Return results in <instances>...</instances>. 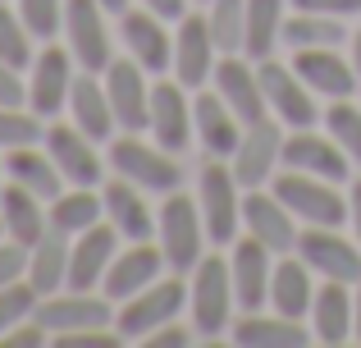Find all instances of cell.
<instances>
[{
  "instance_id": "cell-55",
  "label": "cell",
  "mask_w": 361,
  "mask_h": 348,
  "mask_svg": "<svg viewBox=\"0 0 361 348\" xmlns=\"http://www.w3.org/2000/svg\"><path fill=\"white\" fill-rule=\"evenodd\" d=\"M0 234H5V220H0Z\"/></svg>"
},
{
  "instance_id": "cell-48",
  "label": "cell",
  "mask_w": 361,
  "mask_h": 348,
  "mask_svg": "<svg viewBox=\"0 0 361 348\" xmlns=\"http://www.w3.org/2000/svg\"><path fill=\"white\" fill-rule=\"evenodd\" d=\"M188 344H192V335H188L183 325H174V321H165L160 330L147 335V348H188Z\"/></svg>"
},
{
  "instance_id": "cell-18",
  "label": "cell",
  "mask_w": 361,
  "mask_h": 348,
  "mask_svg": "<svg viewBox=\"0 0 361 348\" xmlns=\"http://www.w3.org/2000/svg\"><path fill=\"white\" fill-rule=\"evenodd\" d=\"M243 224L252 239H261L270 252H293L298 248V215L279 202L274 193H247L243 197Z\"/></svg>"
},
{
  "instance_id": "cell-53",
  "label": "cell",
  "mask_w": 361,
  "mask_h": 348,
  "mask_svg": "<svg viewBox=\"0 0 361 348\" xmlns=\"http://www.w3.org/2000/svg\"><path fill=\"white\" fill-rule=\"evenodd\" d=\"M353 64H357V73H361V28H357V37H353Z\"/></svg>"
},
{
  "instance_id": "cell-42",
  "label": "cell",
  "mask_w": 361,
  "mask_h": 348,
  "mask_svg": "<svg viewBox=\"0 0 361 348\" xmlns=\"http://www.w3.org/2000/svg\"><path fill=\"white\" fill-rule=\"evenodd\" d=\"M18 14H23V23H27L32 37H46V42H51L64 28V0H18Z\"/></svg>"
},
{
  "instance_id": "cell-24",
  "label": "cell",
  "mask_w": 361,
  "mask_h": 348,
  "mask_svg": "<svg viewBox=\"0 0 361 348\" xmlns=\"http://www.w3.org/2000/svg\"><path fill=\"white\" fill-rule=\"evenodd\" d=\"M192 124H197V138H202V147L211 156H233V147H238V138L247 128L220 92H202L192 101Z\"/></svg>"
},
{
  "instance_id": "cell-8",
  "label": "cell",
  "mask_w": 361,
  "mask_h": 348,
  "mask_svg": "<svg viewBox=\"0 0 361 348\" xmlns=\"http://www.w3.org/2000/svg\"><path fill=\"white\" fill-rule=\"evenodd\" d=\"M37 325H46V335H69V330H106L110 325V298H92V294H46L37 298Z\"/></svg>"
},
{
  "instance_id": "cell-12",
  "label": "cell",
  "mask_w": 361,
  "mask_h": 348,
  "mask_svg": "<svg viewBox=\"0 0 361 348\" xmlns=\"http://www.w3.org/2000/svg\"><path fill=\"white\" fill-rule=\"evenodd\" d=\"M279 156H283V128H279V119H256V124L243 128L238 147H233V179H238L243 188L265 184Z\"/></svg>"
},
{
  "instance_id": "cell-45",
  "label": "cell",
  "mask_w": 361,
  "mask_h": 348,
  "mask_svg": "<svg viewBox=\"0 0 361 348\" xmlns=\"http://www.w3.org/2000/svg\"><path fill=\"white\" fill-rule=\"evenodd\" d=\"M46 340H51V335H46V325H23V321H18L14 325V330H5V335H0V348H42Z\"/></svg>"
},
{
  "instance_id": "cell-39",
  "label": "cell",
  "mask_w": 361,
  "mask_h": 348,
  "mask_svg": "<svg viewBox=\"0 0 361 348\" xmlns=\"http://www.w3.org/2000/svg\"><path fill=\"white\" fill-rule=\"evenodd\" d=\"M42 115L23 106H0V152H14V147H32L42 143Z\"/></svg>"
},
{
  "instance_id": "cell-25",
  "label": "cell",
  "mask_w": 361,
  "mask_h": 348,
  "mask_svg": "<svg viewBox=\"0 0 361 348\" xmlns=\"http://www.w3.org/2000/svg\"><path fill=\"white\" fill-rule=\"evenodd\" d=\"M160 23H165V18L151 14V9L123 14V42H128L133 60H137L147 73H160V69L174 64V42H169V32Z\"/></svg>"
},
{
  "instance_id": "cell-34",
  "label": "cell",
  "mask_w": 361,
  "mask_h": 348,
  "mask_svg": "<svg viewBox=\"0 0 361 348\" xmlns=\"http://www.w3.org/2000/svg\"><path fill=\"white\" fill-rule=\"evenodd\" d=\"M283 5L288 0H247V42L243 51L252 60H265L274 51V42L283 37Z\"/></svg>"
},
{
  "instance_id": "cell-19",
  "label": "cell",
  "mask_w": 361,
  "mask_h": 348,
  "mask_svg": "<svg viewBox=\"0 0 361 348\" xmlns=\"http://www.w3.org/2000/svg\"><path fill=\"white\" fill-rule=\"evenodd\" d=\"M229 275H233V298H238V307H243V312H256V307L270 298V275H274L270 248L247 234L243 243H233Z\"/></svg>"
},
{
  "instance_id": "cell-54",
  "label": "cell",
  "mask_w": 361,
  "mask_h": 348,
  "mask_svg": "<svg viewBox=\"0 0 361 348\" xmlns=\"http://www.w3.org/2000/svg\"><path fill=\"white\" fill-rule=\"evenodd\" d=\"M0 193H5V165H0Z\"/></svg>"
},
{
  "instance_id": "cell-1",
  "label": "cell",
  "mask_w": 361,
  "mask_h": 348,
  "mask_svg": "<svg viewBox=\"0 0 361 348\" xmlns=\"http://www.w3.org/2000/svg\"><path fill=\"white\" fill-rule=\"evenodd\" d=\"M160 248H165V266L174 270H192L202 261V239H206V220H202V206L192 197L165 193V206H160Z\"/></svg>"
},
{
  "instance_id": "cell-30",
  "label": "cell",
  "mask_w": 361,
  "mask_h": 348,
  "mask_svg": "<svg viewBox=\"0 0 361 348\" xmlns=\"http://www.w3.org/2000/svg\"><path fill=\"white\" fill-rule=\"evenodd\" d=\"M270 303L279 316H288V321H302V316L311 312V303H316V289H311V266L307 261H279L270 275Z\"/></svg>"
},
{
  "instance_id": "cell-13",
  "label": "cell",
  "mask_w": 361,
  "mask_h": 348,
  "mask_svg": "<svg viewBox=\"0 0 361 348\" xmlns=\"http://www.w3.org/2000/svg\"><path fill=\"white\" fill-rule=\"evenodd\" d=\"M42 143L51 152V161L60 165L64 184H73V188H97L101 184V156L92 152V138L78 124H51Z\"/></svg>"
},
{
  "instance_id": "cell-14",
  "label": "cell",
  "mask_w": 361,
  "mask_h": 348,
  "mask_svg": "<svg viewBox=\"0 0 361 348\" xmlns=\"http://www.w3.org/2000/svg\"><path fill=\"white\" fill-rule=\"evenodd\" d=\"M69 88H73V69H69V51L46 46L32 60V78H27V110L42 119L60 115L69 106Z\"/></svg>"
},
{
  "instance_id": "cell-47",
  "label": "cell",
  "mask_w": 361,
  "mask_h": 348,
  "mask_svg": "<svg viewBox=\"0 0 361 348\" xmlns=\"http://www.w3.org/2000/svg\"><path fill=\"white\" fill-rule=\"evenodd\" d=\"M293 9H307V14H361V0H293Z\"/></svg>"
},
{
  "instance_id": "cell-3",
  "label": "cell",
  "mask_w": 361,
  "mask_h": 348,
  "mask_svg": "<svg viewBox=\"0 0 361 348\" xmlns=\"http://www.w3.org/2000/svg\"><path fill=\"white\" fill-rule=\"evenodd\" d=\"M188 298H192V325H197V335L215 340V335L229 325V307L238 303V298H233L229 266H224L220 257H202L192 266V289H188Z\"/></svg>"
},
{
  "instance_id": "cell-22",
  "label": "cell",
  "mask_w": 361,
  "mask_h": 348,
  "mask_svg": "<svg viewBox=\"0 0 361 348\" xmlns=\"http://www.w3.org/2000/svg\"><path fill=\"white\" fill-rule=\"evenodd\" d=\"M283 161H288V170H307L316 179H329V184L348 179V152L334 138H320L311 128H298L293 138H283Z\"/></svg>"
},
{
  "instance_id": "cell-10",
  "label": "cell",
  "mask_w": 361,
  "mask_h": 348,
  "mask_svg": "<svg viewBox=\"0 0 361 348\" xmlns=\"http://www.w3.org/2000/svg\"><path fill=\"white\" fill-rule=\"evenodd\" d=\"M64 32H69L73 60L82 69H106L110 64V28L101 0H64Z\"/></svg>"
},
{
  "instance_id": "cell-44",
  "label": "cell",
  "mask_w": 361,
  "mask_h": 348,
  "mask_svg": "<svg viewBox=\"0 0 361 348\" xmlns=\"http://www.w3.org/2000/svg\"><path fill=\"white\" fill-rule=\"evenodd\" d=\"M119 330H69V335H55V348H115Z\"/></svg>"
},
{
  "instance_id": "cell-7",
  "label": "cell",
  "mask_w": 361,
  "mask_h": 348,
  "mask_svg": "<svg viewBox=\"0 0 361 348\" xmlns=\"http://www.w3.org/2000/svg\"><path fill=\"white\" fill-rule=\"evenodd\" d=\"M256 73H261L265 106L279 115V124H288V128H311V124H316L320 110H316V101H311L316 92L298 78V69H293V64H274L270 55H265Z\"/></svg>"
},
{
  "instance_id": "cell-35",
  "label": "cell",
  "mask_w": 361,
  "mask_h": 348,
  "mask_svg": "<svg viewBox=\"0 0 361 348\" xmlns=\"http://www.w3.org/2000/svg\"><path fill=\"white\" fill-rule=\"evenodd\" d=\"M101 215H106V202H101L92 188H73V193H60L51 202V224L64 229V234L92 229V224H101Z\"/></svg>"
},
{
  "instance_id": "cell-17",
  "label": "cell",
  "mask_w": 361,
  "mask_h": 348,
  "mask_svg": "<svg viewBox=\"0 0 361 348\" xmlns=\"http://www.w3.org/2000/svg\"><path fill=\"white\" fill-rule=\"evenodd\" d=\"M183 83H156L151 88V138H156L165 152H183L188 147V138H192V101L183 97Z\"/></svg>"
},
{
  "instance_id": "cell-43",
  "label": "cell",
  "mask_w": 361,
  "mask_h": 348,
  "mask_svg": "<svg viewBox=\"0 0 361 348\" xmlns=\"http://www.w3.org/2000/svg\"><path fill=\"white\" fill-rule=\"evenodd\" d=\"M27 275V248L14 239H0V289Z\"/></svg>"
},
{
  "instance_id": "cell-2",
  "label": "cell",
  "mask_w": 361,
  "mask_h": 348,
  "mask_svg": "<svg viewBox=\"0 0 361 348\" xmlns=\"http://www.w3.org/2000/svg\"><path fill=\"white\" fill-rule=\"evenodd\" d=\"M274 197L298 215L302 224H325V229H338L348 220V202L334 193V184L307 174V170H288L283 179H274Z\"/></svg>"
},
{
  "instance_id": "cell-40",
  "label": "cell",
  "mask_w": 361,
  "mask_h": 348,
  "mask_svg": "<svg viewBox=\"0 0 361 348\" xmlns=\"http://www.w3.org/2000/svg\"><path fill=\"white\" fill-rule=\"evenodd\" d=\"M325 124H329V138L348 152V161L361 165V106H348V97H343L338 106H329Z\"/></svg>"
},
{
  "instance_id": "cell-41",
  "label": "cell",
  "mask_w": 361,
  "mask_h": 348,
  "mask_svg": "<svg viewBox=\"0 0 361 348\" xmlns=\"http://www.w3.org/2000/svg\"><path fill=\"white\" fill-rule=\"evenodd\" d=\"M37 298H42V294H37L32 280H27V284H23V280H14V284L0 289V335L14 330L18 321H27V316L37 312Z\"/></svg>"
},
{
  "instance_id": "cell-16",
  "label": "cell",
  "mask_w": 361,
  "mask_h": 348,
  "mask_svg": "<svg viewBox=\"0 0 361 348\" xmlns=\"http://www.w3.org/2000/svg\"><path fill=\"white\" fill-rule=\"evenodd\" d=\"M215 37H211V23L202 14H183L178 18V37H174V73L188 92L202 88L206 78L215 73Z\"/></svg>"
},
{
  "instance_id": "cell-36",
  "label": "cell",
  "mask_w": 361,
  "mask_h": 348,
  "mask_svg": "<svg viewBox=\"0 0 361 348\" xmlns=\"http://www.w3.org/2000/svg\"><path fill=\"white\" fill-rule=\"evenodd\" d=\"M343 37L348 32L334 23V14H307V9H298L293 18H283L279 42H288L293 51H311V46H338Z\"/></svg>"
},
{
  "instance_id": "cell-21",
  "label": "cell",
  "mask_w": 361,
  "mask_h": 348,
  "mask_svg": "<svg viewBox=\"0 0 361 348\" xmlns=\"http://www.w3.org/2000/svg\"><path fill=\"white\" fill-rule=\"evenodd\" d=\"M160 266H165V248H151L147 239H137L128 252H115V261H110V270H106V298L128 303L133 294H142L147 284H156Z\"/></svg>"
},
{
  "instance_id": "cell-52",
  "label": "cell",
  "mask_w": 361,
  "mask_h": 348,
  "mask_svg": "<svg viewBox=\"0 0 361 348\" xmlns=\"http://www.w3.org/2000/svg\"><path fill=\"white\" fill-rule=\"evenodd\" d=\"M101 5H106L110 14H128V0H101Z\"/></svg>"
},
{
  "instance_id": "cell-6",
  "label": "cell",
  "mask_w": 361,
  "mask_h": 348,
  "mask_svg": "<svg viewBox=\"0 0 361 348\" xmlns=\"http://www.w3.org/2000/svg\"><path fill=\"white\" fill-rule=\"evenodd\" d=\"M183 312V280H156V284H147L142 294H133L128 303H123L115 330L119 340H147L151 330H160L165 321H174V316Z\"/></svg>"
},
{
  "instance_id": "cell-23",
  "label": "cell",
  "mask_w": 361,
  "mask_h": 348,
  "mask_svg": "<svg viewBox=\"0 0 361 348\" xmlns=\"http://www.w3.org/2000/svg\"><path fill=\"white\" fill-rule=\"evenodd\" d=\"M215 83H220V97L229 101V110L243 119V124H256V119H265V92H261V73L252 69V64H243L238 55H224L220 64H215Z\"/></svg>"
},
{
  "instance_id": "cell-27",
  "label": "cell",
  "mask_w": 361,
  "mask_h": 348,
  "mask_svg": "<svg viewBox=\"0 0 361 348\" xmlns=\"http://www.w3.org/2000/svg\"><path fill=\"white\" fill-rule=\"evenodd\" d=\"M69 234L64 229H46L42 239L27 248V280L37 284V294H55V289H64V280H69Z\"/></svg>"
},
{
  "instance_id": "cell-50",
  "label": "cell",
  "mask_w": 361,
  "mask_h": 348,
  "mask_svg": "<svg viewBox=\"0 0 361 348\" xmlns=\"http://www.w3.org/2000/svg\"><path fill=\"white\" fill-rule=\"evenodd\" d=\"M348 220H353V229H357V243H361V179L353 184V193H348Z\"/></svg>"
},
{
  "instance_id": "cell-15",
  "label": "cell",
  "mask_w": 361,
  "mask_h": 348,
  "mask_svg": "<svg viewBox=\"0 0 361 348\" xmlns=\"http://www.w3.org/2000/svg\"><path fill=\"white\" fill-rule=\"evenodd\" d=\"M115 239L119 229L115 224H92V229L73 234V248H69V280H64V289H78V294H87V289H97L101 280H106L110 270V252H115Z\"/></svg>"
},
{
  "instance_id": "cell-11",
  "label": "cell",
  "mask_w": 361,
  "mask_h": 348,
  "mask_svg": "<svg viewBox=\"0 0 361 348\" xmlns=\"http://www.w3.org/2000/svg\"><path fill=\"white\" fill-rule=\"evenodd\" d=\"M106 97L115 110V124H123L128 133L151 128V92H147V73L137 60H110L106 64Z\"/></svg>"
},
{
  "instance_id": "cell-51",
  "label": "cell",
  "mask_w": 361,
  "mask_h": 348,
  "mask_svg": "<svg viewBox=\"0 0 361 348\" xmlns=\"http://www.w3.org/2000/svg\"><path fill=\"white\" fill-rule=\"evenodd\" d=\"M353 340L361 344V280H357V298H353Z\"/></svg>"
},
{
  "instance_id": "cell-9",
  "label": "cell",
  "mask_w": 361,
  "mask_h": 348,
  "mask_svg": "<svg viewBox=\"0 0 361 348\" xmlns=\"http://www.w3.org/2000/svg\"><path fill=\"white\" fill-rule=\"evenodd\" d=\"M298 252L325 280H338V284H357L361 280V243L338 239V229L307 224V234H298Z\"/></svg>"
},
{
  "instance_id": "cell-32",
  "label": "cell",
  "mask_w": 361,
  "mask_h": 348,
  "mask_svg": "<svg viewBox=\"0 0 361 348\" xmlns=\"http://www.w3.org/2000/svg\"><path fill=\"white\" fill-rule=\"evenodd\" d=\"M101 202H106V215L110 224L123 234V239H147L151 234V211H147V197L137 193V184L133 179H115V184H106V193H101Z\"/></svg>"
},
{
  "instance_id": "cell-38",
  "label": "cell",
  "mask_w": 361,
  "mask_h": 348,
  "mask_svg": "<svg viewBox=\"0 0 361 348\" xmlns=\"http://www.w3.org/2000/svg\"><path fill=\"white\" fill-rule=\"evenodd\" d=\"M0 60L9 64V69H32V32H27L23 14L18 9H9L5 0H0Z\"/></svg>"
},
{
  "instance_id": "cell-28",
  "label": "cell",
  "mask_w": 361,
  "mask_h": 348,
  "mask_svg": "<svg viewBox=\"0 0 361 348\" xmlns=\"http://www.w3.org/2000/svg\"><path fill=\"white\" fill-rule=\"evenodd\" d=\"M5 174L14 179V184L32 188L42 202H55V197L64 193L60 165L51 161V152H37V143H32V147H14V152H5Z\"/></svg>"
},
{
  "instance_id": "cell-49",
  "label": "cell",
  "mask_w": 361,
  "mask_h": 348,
  "mask_svg": "<svg viewBox=\"0 0 361 348\" xmlns=\"http://www.w3.org/2000/svg\"><path fill=\"white\" fill-rule=\"evenodd\" d=\"M142 5H147L151 14H160V18H169V23H178V18H183V5H188V0H142Z\"/></svg>"
},
{
  "instance_id": "cell-33",
  "label": "cell",
  "mask_w": 361,
  "mask_h": 348,
  "mask_svg": "<svg viewBox=\"0 0 361 348\" xmlns=\"http://www.w3.org/2000/svg\"><path fill=\"white\" fill-rule=\"evenodd\" d=\"M233 344H243V348H302V344H311V335H307V325H298V321H288V316H247V321L233 325Z\"/></svg>"
},
{
  "instance_id": "cell-29",
  "label": "cell",
  "mask_w": 361,
  "mask_h": 348,
  "mask_svg": "<svg viewBox=\"0 0 361 348\" xmlns=\"http://www.w3.org/2000/svg\"><path fill=\"white\" fill-rule=\"evenodd\" d=\"M311 325H316V340L329 344V348L353 340V294H348L338 280H325V289H316Z\"/></svg>"
},
{
  "instance_id": "cell-4",
  "label": "cell",
  "mask_w": 361,
  "mask_h": 348,
  "mask_svg": "<svg viewBox=\"0 0 361 348\" xmlns=\"http://www.w3.org/2000/svg\"><path fill=\"white\" fill-rule=\"evenodd\" d=\"M110 161H115V170L123 179H133L137 188H147V193H174L178 184H183V170H178L174 152H165V147H147L137 133L119 138L115 147H110Z\"/></svg>"
},
{
  "instance_id": "cell-37",
  "label": "cell",
  "mask_w": 361,
  "mask_h": 348,
  "mask_svg": "<svg viewBox=\"0 0 361 348\" xmlns=\"http://www.w3.org/2000/svg\"><path fill=\"white\" fill-rule=\"evenodd\" d=\"M211 37L220 46V55H238L247 42V0H211Z\"/></svg>"
},
{
  "instance_id": "cell-20",
  "label": "cell",
  "mask_w": 361,
  "mask_h": 348,
  "mask_svg": "<svg viewBox=\"0 0 361 348\" xmlns=\"http://www.w3.org/2000/svg\"><path fill=\"white\" fill-rule=\"evenodd\" d=\"M293 69H298V78L307 83L316 97H353L357 92V64L338 60L334 46H311V51H298L293 55Z\"/></svg>"
},
{
  "instance_id": "cell-31",
  "label": "cell",
  "mask_w": 361,
  "mask_h": 348,
  "mask_svg": "<svg viewBox=\"0 0 361 348\" xmlns=\"http://www.w3.org/2000/svg\"><path fill=\"white\" fill-rule=\"evenodd\" d=\"M69 110H73V124H78L82 133L92 138V143L110 138V124H115V110H110L106 83H97L92 73L73 78V88H69Z\"/></svg>"
},
{
  "instance_id": "cell-26",
  "label": "cell",
  "mask_w": 361,
  "mask_h": 348,
  "mask_svg": "<svg viewBox=\"0 0 361 348\" xmlns=\"http://www.w3.org/2000/svg\"><path fill=\"white\" fill-rule=\"evenodd\" d=\"M0 220H5V239L23 243V248H32V243L51 229V215L42 211V197H37L32 188L14 184V179H9L5 193H0Z\"/></svg>"
},
{
  "instance_id": "cell-5",
  "label": "cell",
  "mask_w": 361,
  "mask_h": 348,
  "mask_svg": "<svg viewBox=\"0 0 361 348\" xmlns=\"http://www.w3.org/2000/svg\"><path fill=\"white\" fill-rule=\"evenodd\" d=\"M202 220H206V239L211 243H233L243 224V197H238V179H233V165H220L215 156L202 170Z\"/></svg>"
},
{
  "instance_id": "cell-46",
  "label": "cell",
  "mask_w": 361,
  "mask_h": 348,
  "mask_svg": "<svg viewBox=\"0 0 361 348\" xmlns=\"http://www.w3.org/2000/svg\"><path fill=\"white\" fill-rule=\"evenodd\" d=\"M0 106H27V83L5 60H0Z\"/></svg>"
}]
</instances>
